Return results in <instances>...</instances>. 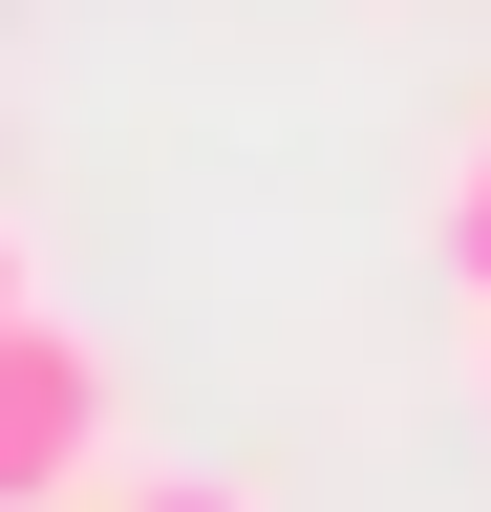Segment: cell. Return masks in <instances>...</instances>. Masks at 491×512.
<instances>
[{
	"mask_svg": "<svg viewBox=\"0 0 491 512\" xmlns=\"http://www.w3.org/2000/svg\"><path fill=\"white\" fill-rule=\"evenodd\" d=\"M86 470H107V342L0 299V512H65Z\"/></svg>",
	"mask_w": 491,
	"mask_h": 512,
	"instance_id": "6da1fadb",
	"label": "cell"
},
{
	"mask_svg": "<svg viewBox=\"0 0 491 512\" xmlns=\"http://www.w3.org/2000/svg\"><path fill=\"white\" fill-rule=\"evenodd\" d=\"M449 278L491 299V107H470V150H449Z\"/></svg>",
	"mask_w": 491,
	"mask_h": 512,
	"instance_id": "7a4b0ae2",
	"label": "cell"
},
{
	"mask_svg": "<svg viewBox=\"0 0 491 512\" xmlns=\"http://www.w3.org/2000/svg\"><path fill=\"white\" fill-rule=\"evenodd\" d=\"M129 512H257V491H235V470H150Z\"/></svg>",
	"mask_w": 491,
	"mask_h": 512,
	"instance_id": "3957f363",
	"label": "cell"
},
{
	"mask_svg": "<svg viewBox=\"0 0 491 512\" xmlns=\"http://www.w3.org/2000/svg\"><path fill=\"white\" fill-rule=\"evenodd\" d=\"M470 427H491V299H470Z\"/></svg>",
	"mask_w": 491,
	"mask_h": 512,
	"instance_id": "277c9868",
	"label": "cell"
},
{
	"mask_svg": "<svg viewBox=\"0 0 491 512\" xmlns=\"http://www.w3.org/2000/svg\"><path fill=\"white\" fill-rule=\"evenodd\" d=\"M0 299H22V235H0Z\"/></svg>",
	"mask_w": 491,
	"mask_h": 512,
	"instance_id": "5b68a950",
	"label": "cell"
}]
</instances>
